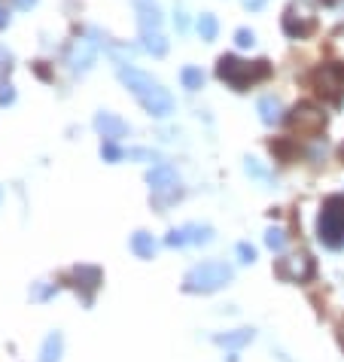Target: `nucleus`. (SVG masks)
Instances as JSON below:
<instances>
[{
    "label": "nucleus",
    "mask_w": 344,
    "mask_h": 362,
    "mask_svg": "<svg viewBox=\"0 0 344 362\" xmlns=\"http://www.w3.org/2000/svg\"><path fill=\"white\" fill-rule=\"evenodd\" d=\"M253 329H235V332H226V335H213V341L219 344V347H228V350H241L247 347L250 341H253Z\"/></svg>",
    "instance_id": "nucleus-14"
},
{
    "label": "nucleus",
    "mask_w": 344,
    "mask_h": 362,
    "mask_svg": "<svg viewBox=\"0 0 344 362\" xmlns=\"http://www.w3.org/2000/svg\"><path fill=\"white\" fill-rule=\"evenodd\" d=\"M101 156L107 159V161H119V159H125V152L116 146V141H104V146H101Z\"/></svg>",
    "instance_id": "nucleus-23"
},
{
    "label": "nucleus",
    "mask_w": 344,
    "mask_h": 362,
    "mask_svg": "<svg viewBox=\"0 0 344 362\" xmlns=\"http://www.w3.org/2000/svg\"><path fill=\"white\" fill-rule=\"evenodd\" d=\"M71 280H73L71 283L73 289H82V302L91 305V298H95L98 287L104 283V274H101V268H95V265H80V268H73Z\"/></svg>",
    "instance_id": "nucleus-9"
},
{
    "label": "nucleus",
    "mask_w": 344,
    "mask_h": 362,
    "mask_svg": "<svg viewBox=\"0 0 344 362\" xmlns=\"http://www.w3.org/2000/svg\"><path fill=\"white\" fill-rule=\"evenodd\" d=\"M265 244H269L271 250H284L287 246V232L284 228H269V232H265Z\"/></svg>",
    "instance_id": "nucleus-22"
},
{
    "label": "nucleus",
    "mask_w": 344,
    "mask_h": 362,
    "mask_svg": "<svg viewBox=\"0 0 344 362\" xmlns=\"http://www.w3.org/2000/svg\"><path fill=\"white\" fill-rule=\"evenodd\" d=\"M180 80H183V86H186L189 91H198V89L204 86V73L198 71V67H183Z\"/></svg>",
    "instance_id": "nucleus-21"
},
{
    "label": "nucleus",
    "mask_w": 344,
    "mask_h": 362,
    "mask_svg": "<svg viewBox=\"0 0 344 362\" xmlns=\"http://www.w3.org/2000/svg\"><path fill=\"white\" fill-rule=\"evenodd\" d=\"M247 174H253V177H259V180H269V171H265V168L259 165L256 159H247Z\"/></svg>",
    "instance_id": "nucleus-25"
},
{
    "label": "nucleus",
    "mask_w": 344,
    "mask_h": 362,
    "mask_svg": "<svg viewBox=\"0 0 344 362\" xmlns=\"http://www.w3.org/2000/svg\"><path fill=\"white\" fill-rule=\"evenodd\" d=\"M186 244H210L213 241V228L210 226H186L183 228Z\"/></svg>",
    "instance_id": "nucleus-19"
},
{
    "label": "nucleus",
    "mask_w": 344,
    "mask_h": 362,
    "mask_svg": "<svg viewBox=\"0 0 344 362\" xmlns=\"http://www.w3.org/2000/svg\"><path fill=\"white\" fill-rule=\"evenodd\" d=\"M141 40H143V49H147L150 55H156V58L168 55V40L162 37V30H141Z\"/></svg>",
    "instance_id": "nucleus-16"
},
{
    "label": "nucleus",
    "mask_w": 344,
    "mask_h": 362,
    "mask_svg": "<svg viewBox=\"0 0 344 362\" xmlns=\"http://www.w3.org/2000/svg\"><path fill=\"white\" fill-rule=\"evenodd\" d=\"M119 80H122V86L141 101V107L150 113V116L165 119V116H171L174 113L171 91H168L159 80H152L150 73L137 71V67H132V64H119Z\"/></svg>",
    "instance_id": "nucleus-1"
},
{
    "label": "nucleus",
    "mask_w": 344,
    "mask_h": 362,
    "mask_svg": "<svg viewBox=\"0 0 344 362\" xmlns=\"http://www.w3.org/2000/svg\"><path fill=\"white\" fill-rule=\"evenodd\" d=\"M95 58H98V40H91V37L76 40L71 46V52H67V64H71L76 73H86L89 67L95 64Z\"/></svg>",
    "instance_id": "nucleus-10"
},
{
    "label": "nucleus",
    "mask_w": 344,
    "mask_h": 362,
    "mask_svg": "<svg viewBox=\"0 0 344 362\" xmlns=\"http://www.w3.org/2000/svg\"><path fill=\"white\" fill-rule=\"evenodd\" d=\"M217 76L226 82V86H232L235 91H247L250 86H256V82L269 80L271 76V64L265 58L259 61H241L235 55H223L217 61Z\"/></svg>",
    "instance_id": "nucleus-2"
},
{
    "label": "nucleus",
    "mask_w": 344,
    "mask_h": 362,
    "mask_svg": "<svg viewBox=\"0 0 344 362\" xmlns=\"http://www.w3.org/2000/svg\"><path fill=\"white\" fill-rule=\"evenodd\" d=\"M244 6H247V10H253V12H259L265 6V0H244Z\"/></svg>",
    "instance_id": "nucleus-28"
},
{
    "label": "nucleus",
    "mask_w": 344,
    "mask_h": 362,
    "mask_svg": "<svg viewBox=\"0 0 344 362\" xmlns=\"http://www.w3.org/2000/svg\"><path fill=\"white\" fill-rule=\"evenodd\" d=\"M323 3H335V0H323Z\"/></svg>",
    "instance_id": "nucleus-35"
},
{
    "label": "nucleus",
    "mask_w": 344,
    "mask_h": 362,
    "mask_svg": "<svg viewBox=\"0 0 344 362\" xmlns=\"http://www.w3.org/2000/svg\"><path fill=\"white\" fill-rule=\"evenodd\" d=\"M287 119H289V128L299 131V134H308V137H314L326 128V116L311 104H299Z\"/></svg>",
    "instance_id": "nucleus-8"
},
{
    "label": "nucleus",
    "mask_w": 344,
    "mask_h": 362,
    "mask_svg": "<svg viewBox=\"0 0 344 362\" xmlns=\"http://www.w3.org/2000/svg\"><path fill=\"white\" fill-rule=\"evenodd\" d=\"M317 28V15L311 10L308 0H296V3L287 6L284 12V34L293 37V40H305V37H311Z\"/></svg>",
    "instance_id": "nucleus-5"
},
{
    "label": "nucleus",
    "mask_w": 344,
    "mask_h": 362,
    "mask_svg": "<svg viewBox=\"0 0 344 362\" xmlns=\"http://www.w3.org/2000/svg\"><path fill=\"white\" fill-rule=\"evenodd\" d=\"M259 119L265 122V125H278L280 119H284V104L278 101V98H271V95H265V98H259Z\"/></svg>",
    "instance_id": "nucleus-13"
},
{
    "label": "nucleus",
    "mask_w": 344,
    "mask_h": 362,
    "mask_svg": "<svg viewBox=\"0 0 344 362\" xmlns=\"http://www.w3.org/2000/svg\"><path fill=\"white\" fill-rule=\"evenodd\" d=\"M61 359V332H49L40 350V362H58Z\"/></svg>",
    "instance_id": "nucleus-18"
},
{
    "label": "nucleus",
    "mask_w": 344,
    "mask_h": 362,
    "mask_svg": "<svg viewBox=\"0 0 344 362\" xmlns=\"http://www.w3.org/2000/svg\"><path fill=\"white\" fill-rule=\"evenodd\" d=\"M137 25H141V30H159L162 28V12L147 0H137Z\"/></svg>",
    "instance_id": "nucleus-15"
},
{
    "label": "nucleus",
    "mask_w": 344,
    "mask_h": 362,
    "mask_svg": "<svg viewBox=\"0 0 344 362\" xmlns=\"http://www.w3.org/2000/svg\"><path fill=\"white\" fill-rule=\"evenodd\" d=\"M317 237L329 250L344 246V195H329L323 201L317 217Z\"/></svg>",
    "instance_id": "nucleus-3"
},
{
    "label": "nucleus",
    "mask_w": 344,
    "mask_h": 362,
    "mask_svg": "<svg viewBox=\"0 0 344 362\" xmlns=\"http://www.w3.org/2000/svg\"><path fill=\"white\" fill-rule=\"evenodd\" d=\"M6 21H10V15H6L3 10H0V30H3V28H6Z\"/></svg>",
    "instance_id": "nucleus-31"
},
{
    "label": "nucleus",
    "mask_w": 344,
    "mask_h": 362,
    "mask_svg": "<svg viewBox=\"0 0 344 362\" xmlns=\"http://www.w3.org/2000/svg\"><path fill=\"white\" fill-rule=\"evenodd\" d=\"M238 256H241V262H253V259H256V250H253V246H250L247 241H241V244H238Z\"/></svg>",
    "instance_id": "nucleus-26"
},
{
    "label": "nucleus",
    "mask_w": 344,
    "mask_h": 362,
    "mask_svg": "<svg viewBox=\"0 0 344 362\" xmlns=\"http://www.w3.org/2000/svg\"><path fill=\"white\" fill-rule=\"evenodd\" d=\"M311 86H314V91L323 101H332L338 104L341 95H344V64H323L317 67L314 73H311Z\"/></svg>",
    "instance_id": "nucleus-6"
},
{
    "label": "nucleus",
    "mask_w": 344,
    "mask_h": 362,
    "mask_svg": "<svg viewBox=\"0 0 344 362\" xmlns=\"http://www.w3.org/2000/svg\"><path fill=\"white\" fill-rule=\"evenodd\" d=\"M95 128H98V134H101L104 141H122V137H128V131H132L116 116V113H98Z\"/></svg>",
    "instance_id": "nucleus-12"
},
{
    "label": "nucleus",
    "mask_w": 344,
    "mask_h": 362,
    "mask_svg": "<svg viewBox=\"0 0 344 362\" xmlns=\"http://www.w3.org/2000/svg\"><path fill=\"white\" fill-rule=\"evenodd\" d=\"M132 250L141 259H152L156 256V241H152V235H147V232H134L132 235Z\"/></svg>",
    "instance_id": "nucleus-17"
},
{
    "label": "nucleus",
    "mask_w": 344,
    "mask_h": 362,
    "mask_svg": "<svg viewBox=\"0 0 344 362\" xmlns=\"http://www.w3.org/2000/svg\"><path fill=\"white\" fill-rule=\"evenodd\" d=\"M15 3H19V10H30V6L37 3V0H15Z\"/></svg>",
    "instance_id": "nucleus-30"
},
{
    "label": "nucleus",
    "mask_w": 344,
    "mask_h": 362,
    "mask_svg": "<svg viewBox=\"0 0 344 362\" xmlns=\"http://www.w3.org/2000/svg\"><path fill=\"white\" fill-rule=\"evenodd\" d=\"M147 183L152 192H174L180 186V177H177V168L174 165H156L152 171L147 174Z\"/></svg>",
    "instance_id": "nucleus-11"
},
{
    "label": "nucleus",
    "mask_w": 344,
    "mask_h": 362,
    "mask_svg": "<svg viewBox=\"0 0 344 362\" xmlns=\"http://www.w3.org/2000/svg\"><path fill=\"white\" fill-rule=\"evenodd\" d=\"M235 43H238L241 49H250V46L256 43V34L250 28H238V30H235Z\"/></svg>",
    "instance_id": "nucleus-24"
},
{
    "label": "nucleus",
    "mask_w": 344,
    "mask_h": 362,
    "mask_svg": "<svg viewBox=\"0 0 344 362\" xmlns=\"http://www.w3.org/2000/svg\"><path fill=\"white\" fill-rule=\"evenodd\" d=\"M232 277L235 271L226 262H201V265H195L192 271H186V277H183V292H201V296L204 292H217Z\"/></svg>",
    "instance_id": "nucleus-4"
},
{
    "label": "nucleus",
    "mask_w": 344,
    "mask_h": 362,
    "mask_svg": "<svg viewBox=\"0 0 344 362\" xmlns=\"http://www.w3.org/2000/svg\"><path fill=\"white\" fill-rule=\"evenodd\" d=\"M12 101H15L12 86H0V107H3V104H12Z\"/></svg>",
    "instance_id": "nucleus-27"
},
{
    "label": "nucleus",
    "mask_w": 344,
    "mask_h": 362,
    "mask_svg": "<svg viewBox=\"0 0 344 362\" xmlns=\"http://www.w3.org/2000/svg\"><path fill=\"white\" fill-rule=\"evenodd\" d=\"M174 25H177L180 30H186V15H183L180 10H177V19H174Z\"/></svg>",
    "instance_id": "nucleus-29"
},
{
    "label": "nucleus",
    "mask_w": 344,
    "mask_h": 362,
    "mask_svg": "<svg viewBox=\"0 0 344 362\" xmlns=\"http://www.w3.org/2000/svg\"><path fill=\"white\" fill-rule=\"evenodd\" d=\"M338 341H341V347H344V326H338Z\"/></svg>",
    "instance_id": "nucleus-32"
},
{
    "label": "nucleus",
    "mask_w": 344,
    "mask_h": 362,
    "mask_svg": "<svg viewBox=\"0 0 344 362\" xmlns=\"http://www.w3.org/2000/svg\"><path fill=\"white\" fill-rule=\"evenodd\" d=\"M338 156H341V161H344V143L338 146Z\"/></svg>",
    "instance_id": "nucleus-33"
},
{
    "label": "nucleus",
    "mask_w": 344,
    "mask_h": 362,
    "mask_svg": "<svg viewBox=\"0 0 344 362\" xmlns=\"http://www.w3.org/2000/svg\"><path fill=\"white\" fill-rule=\"evenodd\" d=\"M274 274L287 283H308L317 274V265L311 256H287L274 265Z\"/></svg>",
    "instance_id": "nucleus-7"
},
{
    "label": "nucleus",
    "mask_w": 344,
    "mask_h": 362,
    "mask_svg": "<svg viewBox=\"0 0 344 362\" xmlns=\"http://www.w3.org/2000/svg\"><path fill=\"white\" fill-rule=\"evenodd\" d=\"M0 201H3V189H0Z\"/></svg>",
    "instance_id": "nucleus-34"
},
{
    "label": "nucleus",
    "mask_w": 344,
    "mask_h": 362,
    "mask_svg": "<svg viewBox=\"0 0 344 362\" xmlns=\"http://www.w3.org/2000/svg\"><path fill=\"white\" fill-rule=\"evenodd\" d=\"M217 30H219V21H217V15H210V12H204L201 19H198V34H201V40H217Z\"/></svg>",
    "instance_id": "nucleus-20"
}]
</instances>
